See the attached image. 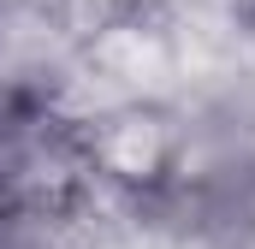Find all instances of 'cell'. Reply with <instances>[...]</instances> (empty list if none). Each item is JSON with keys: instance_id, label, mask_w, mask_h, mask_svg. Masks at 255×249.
<instances>
[{"instance_id": "obj_2", "label": "cell", "mask_w": 255, "mask_h": 249, "mask_svg": "<svg viewBox=\"0 0 255 249\" xmlns=\"http://www.w3.org/2000/svg\"><path fill=\"white\" fill-rule=\"evenodd\" d=\"M83 60L95 65L125 101H178L184 89V60H178V36L166 24V12H130V18H107L89 42Z\"/></svg>"}, {"instance_id": "obj_4", "label": "cell", "mask_w": 255, "mask_h": 249, "mask_svg": "<svg viewBox=\"0 0 255 249\" xmlns=\"http://www.w3.org/2000/svg\"><path fill=\"white\" fill-rule=\"evenodd\" d=\"M77 12H83V24L89 30H101L107 18H130V12H154L160 0H71Z\"/></svg>"}, {"instance_id": "obj_5", "label": "cell", "mask_w": 255, "mask_h": 249, "mask_svg": "<svg viewBox=\"0 0 255 249\" xmlns=\"http://www.w3.org/2000/svg\"><path fill=\"white\" fill-rule=\"evenodd\" d=\"M226 6H232V30H238L244 54L255 60V0H226Z\"/></svg>"}, {"instance_id": "obj_1", "label": "cell", "mask_w": 255, "mask_h": 249, "mask_svg": "<svg viewBox=\"0 0 255 249\" xmlns=\"http://www.w3.org/2000/svg\"><path fill=\"white\" fill-rule=\"evenodd\" d=\"M83 136V154H89V172L119 196H160L178 172V113L166 101H130L113 107L95 124L77 130Z\"/></svg>"}, {"instance_id": "obj_3", "label": "cell", "mask_w": 255, "mask_h": 249, "mask_svg": "<svg viewBox=\"0 0 255 249\" xmlns=\"http://www.w3.org/2000/svg\"><path fill=\"white\" fill-rule=\"evenodd\" d=\"M0 249H89L77 208H0Z\"/></svg>"}]
</instances>
